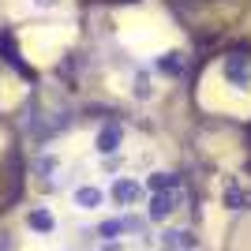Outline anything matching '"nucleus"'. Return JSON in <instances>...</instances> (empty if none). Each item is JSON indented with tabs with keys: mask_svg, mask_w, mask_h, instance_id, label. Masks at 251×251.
<instances>
[{
	"mask_svg": "<svg viewBox=\"0 0 251 251\" xmlns=\"http://www.w3.org/2000/svg\"><path fill=\"white\" fill-rule=\"evenodd\" d=\"M38 4H52V0H38Z\"/></svg>",
	"mask_w": 251,
	"mask_h": 251,
	"instance_id": "12",
	"label": "nucleus"
},
{
	"mask_svg": "<svg viewBox=\"0 0 251 251\" xmlns=\"http://www.w3.org/2000/svg\"><path fill=\"white\" fill-rule=\"evenodd\" d=\"M180 206V188H173V191H157L154 199H150V218H169L173 210Z\"/></svg>",
	"mask_w": 251,
	"mask_h": 251,
	"instance_id": "1",
	"label": "nucleus"
},
{
	"mask_svg": "<svg viewBox=\"0 0 251 251\" xmlns=\"http://www.w3.org/2000/svg\"><path fill=\"white\" fill-rule=\"evenodd\" d=\"M26 221H30V229H38V232H52V225H56L49 210H34V214H30Z\"/></svg>",
	"mask_w": 251,
	"mask_h": 251,
	"instance_id": "10",
	"label": "nucleus"
},
{
	"mask_svg": "<svg viewBox=\"0 0 251 251\" xmlns=\"http://www.w3.org/2000/svg\"><path fill=\"white\" fill-rule=\"evenodd\" d=\"M150 188L154 191H173V188H180V176H173V173H154V176H150Z\"/></svg>",
	"mask_w": 251,
	"mask_h": 251,
	"instance_id": "8",
	"label": "nucleus"
},
{
	"mask_svg": "<svg viewBox=\"0 0 251 251\" xmlns=\"http://www.w3.org/2000/svg\"><path fill=\"white\" fill-rule=\"evenodd\" d=\"M127 229H139V221L135 218H116V221H105L101 225V236L109 240V236H120V232H127Z\"/></svg>",
	"mask_w": 251,
	"mask_h": 251,
	"instance_id": "7",
	"label": "nucleus"
},
{
	"mask_svg": "<svg viewBox=\"0 0 251 251\" xmlns=\"http://www.w3.org/2000/svg\"><path fill=\"white\" fill-rule=\"evenodd\" d=\"M0 52H4V60H8L11 68H19L23 75H30V68L19 60V52H15V45H11V34H0Z\"/></svg>",
	"mask_w": 251,
	"mask_h": 251,
	"instance_id": "6",
	"label": "nucleus"
},
{
	"mask_svg": "<svg viewBox=\"0 0 251 251\" xmlns=\"http://www.w3.org/2000/svg\"><path fill=\"white\" fill-rule=\"evenodd\" d=\"M161 248L165 251H195V236L184 229H169V232H161Z\"/></svg>",
	"mask_w": 251,
	"mask_h": 251,
	"instance_id": "3",
	"label": "nucleus"
},
{
	"mask_svg": "<svg viewBox=\"0 0 251 251\" xmlns=\"http://www.w3.org/2000/svg\"><path fill=\"white\" fill-rule=\"evenodd\" d=\"M248 72H251V64L240 52H232L229 60H225V79H229L232 86H248Z\"/></svg>",
	"mask_w": 251,
	"mask_h": 251,
	"instance_id": "2",
	"label": "nucleus"
},
{
	"mask_svg": "<svg viewBox=\"0 0 251 251\" xmlns=\"http://www.w3.org/2000/svg\"><path fill=\"white\" fill-rule=\"evenodd\" d=\"M75 202H79L83 210H94L98 202H101V191H98V188H79V191H75Z\"/></svg>",
	"mask_w": 251,
	"mask_h": 251,
	"instance_id": "9",
	"label": "nucleus"
},
{
	"mask_svg": "<svg viewBox=\"0 0 251 251\" xmlns=\"http://www.w3.org/2000/svg\"><path fill=\"white\" fill-rule=\"evenodd\" d=\"M116 147H120V124L101 127V135H98V150H101V154H113Z\"/></svg>",
	"mask_w": 251,
	"mask_h": 251,
	"instance_id": "5",
	"label": "nucleus"
},
{
	"mask_svg": "<svg viewBox=\"0 0 251 251\" xmlns=\"http://www.w3.org/2000/svg\"><path fill=\"white\" fill-rule=\"evenodd\" d=\"M113 199L124 202V206H127V202H139V199H143V188H139L135 180H120V184L113 188Z\"/></svg>",
	"mask_w": 251,
	"mask_h": 251,
	"instance_id": "4",
	"label": "nucleus"
},
{
	"mask_svg": "<svg viewBox=\"0 0 251 251\" xmlns=\"http://www.w3.org/2000/svg\"><path fill=\"white\" fill-rule=\"evenodd\" d=\"M0 251H11V240L4 236V232H0Z\"/></svg>",
	"mask_w": 251,
	"mask_h": 251,
	"instance_id": "11",
	"label": "nucleus"
}]
</instances>
